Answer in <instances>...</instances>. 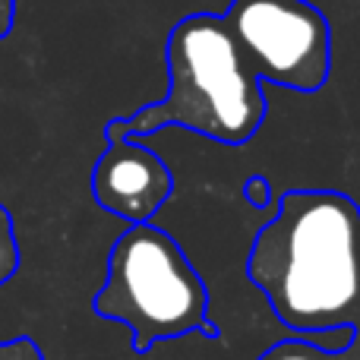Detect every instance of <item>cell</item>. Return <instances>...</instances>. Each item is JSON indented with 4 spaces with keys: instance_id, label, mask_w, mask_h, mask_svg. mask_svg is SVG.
<instances>
[{
    "instance_id": "cell-1",
    "label": "cell",
    "mask_w": 360,
    "mask_h": 360,
    "mask_svg": "<svg viewBox=\"0 0 360 360\" xmlns=\"http://www.w3.org/2000/svg\"><path fill=\"white\" fill-rule=\"evenodd\" d=\"M247 278L294 332L360 326V205L338 190H288L247 256Z\"/></svg>"
},
{
    "instance_id": "cell-6",
    "label": "cell",
    "mask_w": 360,
    "mask_h": 360,
    "mask_svg": "<svg viewBox=\"0 0 360 360\" xmlns=\"http://www.w3.org/2000/svg\"><path fill=\"white\" fill-rule=\"evenodd\" d=\"M259 360H360V326L345 348H323L307 338H288L266 351Z\"/></svg>"
},
{
    "instance_id": "cell-4",
    "label": "cell",
    "mask_w": 360,
    "mask_h": 360,
    "mask_svg": "<svg viewBox=\"0 0 360 360\" xmlns=\"http://www.w3.org/2000/svg\"><path fill=\"white\" fill-rule=\"evenodd\" d=\"M221 22L259 82L291 92H319L326 86L332 32L310 0H231Z\"/></svg>"
},
{
    "instance_id": "cell-10",
    "label": "cell",
    "mask_w": 360,
    "mask_h": 360,
    "mask_svg": "<svg viewBox=\"0 0 360 360\" xmlns=\"http://www.w3.org/2000/svg\"><path fill=\"white\" fill-rule=\"evenodd\" d=\"M13 22H16V0H0V41L13 32Z\"/></svg>"
},
{
    "instance_id": "cell-5",
    "label": "cell",
    "mask_w": 360,
    "mask_h": 360,
    "mask_svg": "<svg viewBox=\"0 0 360 360\" xmlns=\"http://www.w3.org/2000/svg\"><path fill=\"white\" fill-rule=\"evenodd\" d=\"M171 193H174L171 168L136 139L108 143V149L95 162V202L130 224H149Z\"/></svg>"
},
{
    "instance_id": "cell-8",
    "label": "cell",
    "mask_w": 360,
    "mask_h": 360,
    "mask_svg": "<svg viewBox=\"0 0 360 360\" xmlns=\"http://www.w3.org/2000/svg\"><path fill=\"white\" fill-rule=\"evenodd\" d=\"M243 196H247V202L250 205H256V209H269V205L275 202V193H272V186H269V177H262V174H253V177H247V184H243Z\"/></svg>"
},
{
    "instance_id": "cell-7",
    "label": "cell",
    "mask_w": 360,
    "mask_h": 360,
    "mask_svg": "<svg viewBox=\"0 0 360 360\" xmlns=\"http://www.w3.org/2000/svg\"><path fill=\"white\" fill-rule=\"evenodd\" d=\"M19 269V247L16 231H13V215L0 205V285L10 281Z\"/></svg>"
},
{
    "instance_id": "cell-9",
    "label": "cell",
    "mask_w": 360,
    "mask_h": 360,
    "mask_svg": "<svg viewBox=\"0 0 360 360\" xmlns=\"http://www.w3.org/2000/svg\"><path fill=\"white\" fill-rule=\"evenodd\" d=\"M0 360H41V351L32 338H13L0 345Z\"/></svg>"
},
{
    "instance_id": "cell-2",
    "label": "cell",
    "mask_w": 360,
    "mask_h": 360,
    "mask_svg": "<svg viewBox=\"0 0 360 360\" xmlns=\"http://www.w3.org/2000/svg\"><path fill=\"white\" fill-rule=\"evenodd\" d=\"M168 95L108 120V143L184 127L221 146H243L266 120V92L215 13H193L168 35Z\"/></svg>"
},
{
    "instance_id": "cell-3",
    "label": "cell",
    "mask_w": 360,
    "mask_h": 360,
    "mask_svg": "<svg viewBox=\"0 0 360 360\" xmlns=\"http://www.w3.org/2000/svg\"><path fill=\"white\" fill-rule=\"evenodd\" d=\"M95 313L127 326L139 354L155 342L209 332V288L180 243L155 224H130L108 256L105 288L95 294Z\"/></svg>"
}]
</instances>
